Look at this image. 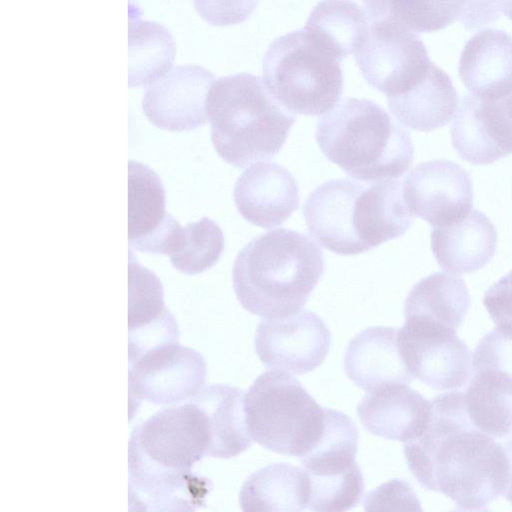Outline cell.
I'll use <instances>...</instances> for the list:
<instances>
[{
	"instance_id": "obj_19",
	"label": "cell",
	"mask_w": 512,
	"mask_h": 512,
	"mask_svg": "<svg viewBox=\"0 0 512 512\" xmlns=\"http://www.w3.org/2000/svg\"><path fill=\"white\" fill-rule=\"evenodd\" d=\"M357 415L370 434L408 442L427 428L432 402L408 384H389L369 391L360 401Z\"/></svg>"
},
{
	"instance_id": "obj_29",
	"label": "cell",
	"mask_w": 512,
	"mask_h": 512,
	"mask_svg": "<svg viewBox=\"0 0 512 512\" xmlns=\"http://www.w3.org/2000/svg\"><path fill=\"white\" fill-rule=\"evenodd\" d=\"M175 44L161 24L130 16L128 28V86H149L172 66Z\"/></svg>"
},
{
	"instance_id": "obj_9",
	"label": "cell",
	"mask_w": 512,
	"mask_h": 512,
	"mask_svg": "<svg viewBox=\"0 0 512 512\" xmlns=\"http://www.w3.org/2000/svg\"><path fill=\"white\" fill-rule=\"evenodd\" d=\"M358 439V430L350 417L326 408L321 438L300 458L309 482L308 509L343 512L358 504L364 490L356 462Z\"/></svg>"
},
{
	"instance_id": "obj_12",
	"label": "cell",
	"mask_w": 512,
	"mask_h": 512,
	"mask_svg": "<svg viewBox=\"0 0 512 512\" xmlns=\"http://www.w3.org/2000/svg\"><path fill=\"white\" fill-rule=\"evenodd\" d=\"M355 61L365 81L386 96L404 91L431 63L422 39L389 19L371 22Z\"/></svg>"
},
{
	"instance_id": "obj_37",
	"label": "cell",
	"mask_w": 512,
	"mask_h": 512,
	"mask_svg": "<svg viewBox=\"0 0 512 512\" xmlns=\"http://www.w3.org/2000/svg\"><path fill=\"white\" fill-rule=\"evenodd\" d=\"M504 448L509 461V476L505 495L507 500L512 503V434L508 436Z\"/></svg>"
},
{
	"instance_id": "obj_20",
	"label": "cell",
	"mask_w": 512,
	"mask_h": 512,
	"mask_svg": "<svg viewBox=\"0 0 512 512\" xmlns=\"http://www.w3.org/2000/svg\"><path fill=\"white\" fill-rule=\"evenodd\" d=\"M348 378L367 392L389 384H408L413 376L398 345V330L369 327L348 344L344 357Z\"/></svg>"
},
{
	"instance_id": "obj_25",
	"label": "cell",
	"mask_w": 512,
	"mask_h": 512,
	"mask_svg": "<svg viewBox=\"0 0 512 512\" xmlns=\"http://www.w3.org/2000/svg\"><path fill=\"white\" fill-rule=\"evenodd\" d=\"M309 482L303 469L287 463L267 465L244 482L239 502L246 512H298L308 508Z\"/></svg>"
},
{
	"instance_id": "obj_5",
	"label": "cell",
	"mask_w": 512,
	"mask_h": 512,
	"mask_svg": "<svg viewBox=\"0 0 512 512\" xmlns=\"http://www.w3.org/2000/svg\"><path fill=\"white\" fill-rule=\"evenodd\" d=\"M206 115L216 152L237 168L275 156L296 120L264 81L250 73L215 80L207 94Z\"/></svg>"
},
{
	"instance_id": "obj_35",
	"label": "cell",
	"mask_w": 512,
	"mask_h": 512,
	"mask_svg": "<svg viewBox=\"0 0 512 512\" xmlns=\"http://www.w3.org/2000/svg\"><path fill=\"white\" fill-rule=\"evenodd\" d=\"M365 510H421L411 487L399 480H392L370 492L365 500Z\"/></svg>"
},
{
	"instance_id": "obj_33",
	"label": "cell",
	"mask_w": 512,
	"mask_h": 512,
	"mask_svg": "<svg viewBox=\"0 0 512 512\" xmlns=\"http://www.w3.org/2000/svg\"><path fill=\"white\" fill-rule=\"evenodd\" d=\"M472 366L473 371L493 369L512 377V324L497 325L480 340Z\"/></svg>"
},
{
	"instance_id": "obj_8",
	"label": "cell",
	"mask_w": 512,
	"mask_h": 512,
	"mask_svg": "<svg viewBox=\"0 0 512 512\" xmlns=\"http://www.w3.org/2000/svg\"><path fill=\"white\" fill-rule=\"evenodd\" d=\"M263 81L292 113L320 116L332 110L343 92L340 61L305 30L275 39L262 61Z\"/></svg>"
},
{
	"instance_id": "obj_13",
	"label": "cell",
	"mask_w": 512,
	"mask_h": 512,
	"mask_svg": "<svg viewBox=\"0 0 512 512\" xmlns=\"http://www.w3.org/2000/svg\"><path fill=\"white\" fill-rule=\"evenodd\" d=\"M330 344L326 324L309 310L266 318L255 333V351L266 367L298 375L320 366Z\"/></svg>"
},
{
	"instance_id": "obj_30",
	"label": "cell",
	"mask_w": 512,
	"mask_h": 512,
	"mask_svg": "<svg viewBox=\"0 0 512 512\" xmlns=\"http://www.w3.org/2000/svg\"><path fill=\"white\" fill-rule=\"evenodd\" d=\"M368 20H392L415 32H436L457 20L465 0H363Z\"/></svg>"
},
{
	"instance_id": "obj_14",
	"label": "cell",
	"mask_w": 512,
	"mask_h": 512,
	"mask_svg": "<svg viewBox=\"0 0 512 512\" xmlns=\"http://www.w3.org/2000/svg\"><path fill=\"white\" fill-rule=\"evenodd\" d=\"M185 228L166 211L165 189L146 164L128 162V243L137 251L165 254L181 250Z\"/></svg>"
},
{
	"instance_id": "obj_21",
	"label": "cell",
	"mask_w": 512,
	"mask_h": 512,
	"mask_svg": "<svg viewBox=\"0 0 512 512\" xmlns=\"http://www.w3.org/2000/svg\"><path fill=\"white\" fill-rule=\"evenodd\" d=\"M458 74L470 92L499 99L512 92V37L498 29H483L465 44Z\"/></svg>"
},
{
	"instance_id": "obj_18",
	"label": "cell",
	"mask_w": 512,
	"mask_h": 512,
	"mask_svg": "<svg viewBox=\"0 0 512 512\" xmlns=\"http://www.w3.org/2000/svg\"><path fill=\"white\" fill-rule=\"evenodd\" d=\"M233 197L242 217L262 228L281 225L299 206L295 178L273 162H258L245 169L236 180Z\"/></svg>"
},
{
	"instance_id": "obj_28",
	"label": "cell",
	"mask_w": 512,
	"mask_h": 512,
	"mask_svg": "<svg viewBox=\"0 0 512 512\" xmlns=\"http://www.w3.org/2000/svg\"><path fill=\"white\" fill-rule=\"evenodd\" d=\"M470 306V295L458 275L435 272L410 290L404 304L405 317H419L457 330Z\"/></svg>"
},
{
	"instance_id": "obj_2",
	"label": "cell",
	"mask_w": 512,
	"mask_h": 512,
	"mask_svg": "<svg viewBox=\"0 0 512 512\" xmlns=\"http://www.w3.org/2000/svg\"><path fill=\"white\" fill-rule=\"evenodd\" d=\"M210 428L195 403L165 408L138 425L128 443L130 510H194L204 503L211 482L192 473L208 455Z\"/></svg>"
},
{
	"instance_id": "obj_17",
	"label": "cell",
	"mask_w": 512,
	"mask_h": 512,
	"mask_svg": "<svg viewBox=\"0 0 512 512\" xmlns=\"http://www.w3.org/2000/svg\"><path fill=\"white\" fill-rule=\"evenodd\" d=\"M213 80L214 75L204 67H174L148 86L142 100L147 119L168 131H188L206 124V98Z\"/></svg>"
},
{
	"instance_id": "obj_10",
	"label": "cell",
	"mask_w": 512,
	"mask_h": 512,
	"mask_svg": "<svg viewBox=\"0 0 512 512\" xmlns=\"http://www.w3.org/2000/svg\"><path fill=\"white\" fill-rule=\"evenodd\" d=\"M402 358L413 377L448 391L462 387L473 371L472 356L456 330L419 317H405L398 330Z\"/></svg>"
},
{
	"instance_id": "obj_16",
	"label": "cell",
	"mask_w": 512,
	"mask_h": 512,
	"mask_svg": "<svg viewBox=\"0 0 512 512\" xmlns=\"http://www.w3.org/2000/svg\"><path fill=\"white\" fill-rule=\"evenodd\" d=\"M452 146L474 165L512 154V92L499 99L464 96L450 128Z\"/></svg>"
},
{
	"instance_id": "obj_23",
	"label": "cell",
	"mask_w": 512,
	"mask_h": 512,
	"mask_svg": "<svg viewBox=\"0 0 512 512\" xmlns=\"http://www.w3.org/2000/svg\"><path fill=\"white\" fill-rule=\"evenodd\" d=\"M393 116L405 127L429 132L448 124L459 106L450 77L436 64L404 91L387 96Z\"/></svg>"
},
{
	"instance_id": "obj_27",
	"label": "cell",
	"mask_w": 512,
	"mask_h": 512,
	"mask_svg": "<svg viewBox=\"0 0 512 512\" xmlns=\"http://www.w3.org/2000/svg\"><path fill=\"white\" fill-rule=\"evenodd\" d=\"M472 424L497 438L512 434V377L493 369L474 371L464 393Z\"/></svg>"
},
{
	"instance_id": "obj_22",
	"label": "cell",
	"mask_w": 512,
	"mask_h": 512,
	"mask_svg": "<svg viewBox=\"0 0 512 512\" xmlns=\"http://www.w3.org/2000/svg\"><path fill=\"white\" fill-rule=\"evenodd\" d=\"M497 232L482 212L472 209L461 219L431 232L435 259L451 273H472L484 267L494 256Z\"/></svg>"
},
{
	"instance_id": "obj_36",
	"label": "cell",
	"mask_w": 512,
	"mask_h": 512,
	"mask_svg": "<svg viewBox=\"0 0 512 512\" xmlns=\"http://www.w3.org/2000/svg\"><path fill=\"white\" fill-rule=\"evenodd\" d=\"M504 0H465L458 21L474 30L493 25L502 14Z\"/></svg>"
},
{
	"instance_id": "obj_4",
	"label": "cell",
	"mask_w": 512,
	"mask_h": 512,
	"mask_svg": "<svg viewBox=\"0 0 512 512\" xmlns=\"http://www.w3.org/2000/svg\"><path fill=\"white\" fill-rule=\"evenodd\" d=\"M324 272L319 246L287 228L267 231L238 253L232 281L238 301L264 318L293 314L306 304Z\"/></svg>"
},
{
	"instance_id": "obj_34",
	"label": "cell",
	"mask_w": 512,
	"mask_h": 512,
	"mask_svg": "<svg viewBox=\"0 0 512 512\" xmlns=\"http://www.w3.org/2000/svg\"><path fill=\"white\" fill-rule=\"evenodd\" d=\"M201 18L213 26H231L247 20L259 0H194Z\"/></svg>"
},
{
	"instance_id": "obj_15",
	"label": "cell",
	"mask_w": 512,
	"mask_h": 512,
	"mask_svg": "<svg viewBox=\"0 0 512 512\" xmlns=\"http://www.w3.org/2000/svg\"><path fill=\"white\" fill-rule=\"evenodd\" d=\"M470 174L459 164L432 160L418 164L405 177L404 200L413 215L430 225L453 223L472 210Z\"/></svg>"
},
{
	"instance_id": "obj_24",
	"label": "cell",
	"mask_w": 512,
	"mask_h": 512,
	"mask_svg": "<svg viewBox=\"0 0 512 512\" xmlns=\"http://www.w3.org/2000/svg\"><path fill=\"white\" fill-rule=\"evenodd\" d=\"M189 400L207 415L211 434L208 456L231 458L251 446L242 390L215 384L200 389Z\"/></svg>"
},
{
	"instance_id": "obj_11",
	"label": "cell",
	"mask_w": 512,
	"mask_h": 512,
	"mask_svg": "<svg viewBox=\"0 0 512 512\" xmlns=\"http://www.w3.org/2000/svg\"><path fill=\"white\" fill-rule=\"evenodd\" d=\"M206 374L203 356L179 342L143 352L129 361V415L142 400L162 405L189 400L204 385Z\"/></svg>"
},
{
	"instance_id": "obj_26",
	"label": "cell",
	"mask_w": 512,
	"mask_h": 512,
	"mask_svg": "<svg viewBox=\"0 0 512 512\" xmlns=\"http://www.w3.org/2000/svg\"><path fill=\"white\" fill-rule=\"evenodd\" d=\"M368 21L365 10L352 0H321L311 11L304 30L341 62L362 46L369 31Z\"/></svg>"
},
{
	"instance_id": "obj_39",
	"label": "cell",
	"mask_w": 512,
	"mask_h": 512,
	"mask_svg": "<svg viewBox=\"0 0 512 512\" xmlns=\"http://www.w3.org/2000/svg\"><path fill=\"white\" fill-rule=\"evenodd\" d=\"M510 284L512 285V271H510L508 274H506Z\"/></svg>"
},
{
	"instance_id": "obj_31",
	"label": "cell",
	"mask_w": 512,
	"mask_h": 512,
	"mask_svg": "<svg viewBox=\"0 0 512 512\" xmlns=\"http://www.w3.org/2000/svg\"><path fill=\"white\" fill-rule=\"evenodd\" d=\"M224 236L220 226L203 217L185 227V242L180 251L170 256L178 271L193 275L214 266L224 251Z\"/></svg>"
},
{
	"instance_id": "obj_32",
	"label": "cell",
	"mask_w": 512,
	"mask_h": 512,
	"mask_svg": "<svg viewBox=\"0 0 512 512\" xmlns=\"http://www.w3.org/2000/svg\"><path fill=\"white\" fill-rule=\"evenodd\" d=\"M159 278L141 266L131 249L128 254V330L148 325L169 310L164 305Z\"/></svg>"
},
{
	"instance_id": "obj_1",
	"label": "cell",
	"mask_w": 512,
	"mask_h": 512,
	"mask_svg": "<svg viewBox=\"0 0 512 512\" xmlns=\"http://www.w3.org/2000/svg\"><path fill=\"white\" fill-rule=\"evenodd\" d=\"M404 454L423 487L444 494L462 509L480 510L506 492V450L472 424L460 391L432 400L427 428L405 442Z\"/></svg>"
},
{
	"instance_id": "obj_6",
	"label": "cell",
	"mask_w": 512,
	"mask_h": 512,
	"mask_svg": "<svg viewBox=\"0 0 512 512\" xmlns=\"http://www.w3.org/2000/svg\"><path fill=\"white\" fill-rule=\"evenodd\" d=\"M315 138L329 161L364 182L398 178L414 158L409 133L368 99H344L319 119Z\"/></svg>"
},
{
	"instance_id": "obj_3",
	"label": "cell",
	"mask_w": 512,
	"mask_h": 512,
	"mask_svg": "<svg viewBox=\"0 0 512 512\" xmlns=\"http://www.w3.org/2000/svg\"><path fill=\"white\" fill-rule=\"evenodd\" d=\"M302 210L308 232L338 255L367 252L402 236L413 222L399 180H330L310 193Z\"/></svg>"
},
{
	"instance_id": "obj_38",
	"label": "cell",
	"mask_w": 512,
	"mask_h": 512,
	"mask_svg": "<svg viewBox=\"0 0 512 512\" xmlns=\"http://www.w3.org/2000/svg\"><path fill=\"white\" fill-rule=\"evenodd\" d=\"M502 13L512 20V0H504Z\"/></svg>"
},
{
	"instance_id": "obj_7",
	"label": "cell",
	"mask_w": 512,
	"mask_h": 512,
	"mask_svg": "<svg viewBox=\"0 0 512 512\" xmlns=\"http://www.w3.org/2000/svg\"><path fill=\"white\" fill-rule=\"evenodd\" d=\"M251 438L275 453L302 457L321 438L326 408L287 372L262 373L245 396Z\"/></svg>"
}]
</instances>
